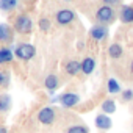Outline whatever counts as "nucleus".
Wrapping results in <instances>:
<instances>
[{"label":"nucleus","instance_id":"obj_9","mask_svg":"<svg viewBox=\"0 0 133 133\" xmlns=\"http://www.w3.org/2000/svg\"><path fill=\"white\" fill-rule=\"evenodd\" d=\"M119 17H121V22H124V24H133V8L124 5L121 8Z\"/></svg>","mask_w":133,"mask_h":133},{"label":"nucleus","instance_id":"obj_6","mask_svg":"<svg viewBox=\"0 0 133 133\" xmlns=\"http://www.w3.org/2000/svg\"><path fill=\"white\" fill-rule=\"evenodd\" d=\"M59 102H61L63 107L71 108V107H75V105L80 102V97H78L77 94H74V92H66V94H63V96L59 97Z\"/></svg>","mask_w":133,"mask_h":133},{"label":"nucleus","instance_id":"obj_14","mask_svg":"<svg viewBox=\"0 0 133 133\" xmlns=\"http://www.w3.org/2000/svg\"><path fill=\"white\" fill-rule=\"evenodd\" d=\"M44 85H45V88H47L49 91H53V89H56V88H58V78H56V75H53V74L47 75V78H45Z\"/></svg>","mask_w":133,"mask_h":133},{"label":"nucleus","instance_id":"obj_1","mask_svg":"<svg viewBox=\"0 0 133 133\" xmlns=\"http://www.w3.org/2000/svg\"><path fill=\"white\" fill-rule=\"evenodd\" d=\"M96 17H97V21H99V24H100V25H105V24H110V22H113V21H114L116 13H114V10H113L111 6L103 5V6H100V8L97 10Z\"/></svg>","mask_w":133,"mask_h":133},{"label":"nucleus","instance_id":"obj_23","mask_svg":"<svg viewBox=\"0 0 133 133\" xmlns=\"http://www.w3.org/2000/svg\"><path fill=\"white\" fill-rule=\"evenodd\" d=\"M102 2L105 5H108V6H117V5L122 3V0H102Z\"/></svg>","mask_w":133,"mask_h":133},{"label":"nucleus","instance_id":"obj_11","mask_svg":"<svg viewBox=\"0 0 133 133\" xmlns=\"http://www.w3.org/2000/svg\"><path fill=\"white\" fill-rule=\"evenodd\" d=\"M100 108H102L103 114H113L116 111V102L113 99H107V100H103V103H102Z\"/></svg>","mask_w":133,"mask_h":133},{"label":"nucleus","instance_id":"obj_5","mask_svg":"<svg viewBox=\"0 0 133 133\" xmlns=\"http://www.w3.org/2000/svg\"><path fill=\"white\" fill-rule=\"evenodd\" d=\"M38 119H39L41 124L49 125V124H52V122L55 121V111H53L52 108L45 107V108H42V110L38 113Z\"/></svg>","mask_w":133,"mask_h":133},{"label":"nucleus","instance_id":"obj_26","mask_svg":"<svg viewBox=\"0 0 133 133\" xmlns=\"http://www.w3.org/2000/svg\"><path fill=\"white\" fill-rule=\"evenodd\" d=\"M130 71H131V74H133V61H131V64H130Z\"/></svg>","mask_w":133,"mask_h":133},{"label":"nucleus","instance_id":"obj_8","mask_svg":"<svg viewBox=\"0 0 133 133\" xmlns=\"http://www.w3.org/2000/svg\"><path fill=\"white\" fill-rule=\"evenodd\" d=\"M111 125H113V121L110 119V116L108 114H99L97 117H96V127L99 128V130H110L111 128Z\"/></svg>","mask_w":133,"mask_h":133},{"label":"nucleus","instance_id":"obj_7","mask_svg":"<svg viewBox=\"0 0 133 133\" xmlns=\"http://www.w3.org/2000/svg\"><path fill=\"white\" fill-rule=\"evenodd\" d=\"M89 35H91V38H94L96 41H103V39L108 36V28H107V25H96V27L91 28Z\"/></svg>","mask_w":133,"mask_h":133},{"label":"nucleus","instance_id":"obj_12","mask_svg":"<svg viewBox=\"0 0 133 133\" xmlns=\"http://www.w3.org/2000/svg\"><path fill=\"white\" fill-rule=\"evenodd\" d=\"M78 71H82V63H78V61L72 59V61H69L68 64H66V72H68V74L75 75Z\"/></svg>","mask_w":133,"mask_h":133},{"label":"nucleus","instance_id":"obj_18","mask_svg":"<svg viewBox=\"0 0 133 133\" xmlns=\"http://www.w3.org/2000/svg\"><path fill=\"white\" fill-rule=\"evenodd\" d=\"M16 5H17V0H0V8L5 10V11L13 10Z\"/></svg>","mask_w":133,"mask_h":133},{"label":"nucleus","instance_id":"obj_3","mask_svg":"<svg viewBox=\"0 0 133 133\" xmlns=\"http://www.w3.org/2000/svg\"><path fill=\"white\" fill-rule=\"evenodd\" d=\"M33 28V22L28 16H21L16 21V30L19 33H30Z\"/></svg>","mask_w":133,"mask_h":133},{"label":"nucleus","instance_id":"obj_25","mask_svg":"<svg viewBox=\"0 0 133 133\" xmlns=\"http://www.w3.org/2000/svg\"><path fill=\"white\" fill-rule=\"evenodd\" d=\"M0 133H6V128H3V127H0Z\"/></svg>","mask_w":133,"mask_h":133},{"label":"nucleus","instance_id":"obj_24","mask_svg":"<svg viewBox=\"0 0 133 133\" xmlns=\"http://www.w3.org/2000/svg\"><path fill=\"white\" fill-rule=\"evenodd\" d=\"M10 82V77H8V74H5V72H0V85H6Z\"/></svg>","mask_w":133,"mask_h":133},{"label":"nucleus","instance_id":"obj_21","mask_svg":"<svg viewBox=\"0 0 133 133\" xmlns=\"http://www.w3.org/2000/svg\"><path fill=\"white\" fill-rule=\"evenodd\" d=\"M121 99L122 102H131L133 100V89H125L121 92Z\"/></svg>","mask_w":133,"mask_h":133},{"label":"nucleus","instance_id":"obj_16","mask_svg":"<svg viewBox=\"0 0 133 133\" xmlns=\"http://www.w3.org/2000/svg\"><path fill=\"white\" fill-rule=\"evenodd\" d=\"M108 92H111V94H119V92H122V91H121V85H119L114 78H110V80H108Z\"/></svg>","mask_w":133,"mask_h":133},{"label":"nucleus","instance_id":"obj_10","mask_svg":"<svg viewBox=\"0 0 133 133\" xmlns=\"http://www.w3.org/2000/svg\"><path fill=\"white\" fill-rule=\"evenodd\" d=\"M94 68H96L94 58H85V59L82 61V72H83V74L89 75V74L94 71Z\"/></svg>","mask_w":133,"mask_h":133},{"label":"nucleus","instance_id":"obj_4","mask_svg":"<svg viewBox=\"0 0 133 133\" xmlns=\"http://www.w3.org/2000/svg\"><path fill=\"white\" fill-rule=\"evenodd\" d=\"M74 17H75V14H74L72 10H61V11L56 13V22L59 25H68V24H71L74 21Z\"/></svg>","mask_w":133,"mask_h":133},{"label":"nucleus","instance_id":"obj_15","mask_svg":"<svg viewBox=\"0 0 133 133\" xmlns=\"http://www.w3.org/2000/svg\"><path fill=\"white\" fill-rule=\"evenodd\" d=\"M10 105H11V99H10L6 94L0 96V111H2V113L8 111V110H10Z\"/></svg>","mask_w":133,"mask_h":133},{"label":"nucleus","instance_id":"obj_20","mask_svg":"<svg viewBox=\"0 0 133 133\" xmlns=\"http://www.w3.org/2000/svg\"><path fill=\"white\" fill-rule=\"evenodd\" d=\"M66 133H89V131H88V128L85 125H74V127H71Z\"/></svg>","mask_w":133,"mask_h":133},{"label":"nucleus","instance_id":"obj_27","mask_svg":"<svg viewBox=\"0 0 133 133\" xmlns=\"http://www.w3.org/2000/svg\"><path fill=\"white\" fill-rule=\"evenodd\" d=\"M66 2H71V0H66Z\"/></svg>","mask_w":133,"mask_h":133},{"label":"nucleus","instance_id":"obj_17","mask_svg":"<svg viewBox=\"0 0 133 133\" xmlns=\"http://www.w3.org/2000/svg\"><path fill=\"white\" fill-rule=\"evenodd\" d=\"M13 59V53L8 49H0V63H10Z\"/></svg>","mask_w":133,"mask_h":133},{"label":"nucleus","instance_id":"obj_13","mask_svg":"<svg viewBox=\"0 0 133 133\" xmlns=\"http://www.w3.org/2000/svg\"><path fill=\"white\" fill-rule=\"evenodd\" d=\"M122 53H124V49L119 45V44H111L110 45V49H108V55L111 56V58H121L122 56Z\"/></svg>","mask_w":133,"mask_h":133},{"label":"nucleus","instance_id":"obj_2","mask_svg":"<svg viewBox=\"0 0 133 133\" xmlns=\"http://www.w3.org/2000/svg\"><path fill=\"white\" fill-rule=\"evenodd\" d=\"M35 53H36V49L31 44H21L16 50V55L21 59H30L35 56Z\"/></svg>","mask_w":133,"mask_h":133},{"label":"nucleus","instance_id":"obj_22","mask_svg":"<svg viewBox=\"0 0 133 133\" xmlns=\"http://www.w3.org/2000/svg\"><path fill=\"white\" fill-rule=\"evenodd\" d=\"M39 28H41L42 31H49V30H50V21L45 19V17H42V19L39 21Z\"/></svg>","mask_w":133,"mask_h":133},{"label":"nucleus","instance_id":"obj_19","mask_svg":"<svg viewBox=\"0 0 133 133\" xmlns=\"http://www.w3.org/2000/svg\"><path fill=\"white\" fill-rule=\"evenodd\" d=\"M11 38V31L6 25L0 24V41H8Z\"/></svg>","mask_w":133,"mask_h":133}]
</instances>
